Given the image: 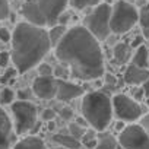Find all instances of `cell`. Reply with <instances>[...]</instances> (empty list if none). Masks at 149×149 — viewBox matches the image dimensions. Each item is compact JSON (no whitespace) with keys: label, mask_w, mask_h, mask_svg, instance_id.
<instances>
[{"label":"cell","mask_w":149,"mask_h":149,"mask_svg":"<svg viewBox=\"0 0 149 149\" xmlns=\"http://www.w3.org/2000/svg\"><path fill=\"white\" fill-rule=\"evenodd\" d=\"M56 57L72 72V76L81 81L98 79L104 74V56L100 41L86 26L67 29L63 40L54 47Z\"/></svg>","instance_id":"cell-1"},{"label":"cell","mask_w":149,"mask_h":149,"mask_svg":"<svg viewBox=\"0 0 149 149\" xmlns=\"http://www.w3.org/2000/svg\"><path fill=\"white\" fill-rule=\"evenodd\" d=\"M12 61L18 73H26L38 66L48 54L51 45L48 31L31 22H19L12 32Z\"/></svg>","instance_id":"cell-2"},{"label":"cell","mask_w":149,"mask_h":149,"mask_svg":"<svg viewBox=\"0 0 149 149\" xmlns=\"http://www.w3.org/2000/svg\"><path fill=\"white\" fill-rule=\"evenodd\" d=\"M81 111L84 118L88 121V124L97 130L104 132L114 116L113 110V98H110L102 91H92L84 95Z\"/></svg>","instance_id":"cell-3"},{"label":"cell","mask_w":149,"mask_h":149,"mask_svg":"<svg viewBox=\"0 0 149 149\" xmlns=\"http://www.w3.org/2000/svg\"><path fill=\"white\" fill-rule=\"evenodd\" d=\"M69 0H28L22 6V16L38 26H53L63 15Z\"/></svg>","instance_id":"cell-4"},{"label":"cell","mask_w":149,"mask_h":149,"mask_svg":"<svg viewBox=\"0 0 149 149\" xmlns=\"http://www.w3.org/2000/svg\"><path fill=\"white\" fill-rule=\"evenodd\" d=\"M111 12L113 8L110 6V3H98L95 6V9L86 15L85 18V26L88 28V31L98 40V41H104L108 38L111 31Z\"/></svg>","instance_id":"cell-5"},{"label":"cell","mask_w":149,"mask_h":149,"mask_svg":"<svg viewBox=\"0 0 149 149\" xmlns=\"http://www.w3.org/2000/svg\"><path fill=\"white\" fill-rule=\"evenodd\" d=\"M139 21V12L137 9L124 0H118L113 6L111 12V31L116 34H124L130 31Z\"/></svg>","instance_id":"cell-6"},{"label":"cell","mask_w":149,"mask_h":149,"mask_svg":"<svg viewBox=\"0 0 149 149\" xmlns=\"http://www.w3.org/2000/svg\"><path fill=\"white\" fill-rule=\"evenodd\" d=\"M12 114L15 120V132L16 134H24L31 132L37 126V107L31 101L18 100L12 102Z\"/></svg>","instance_id":"cell-7"},{"label":"cell","mask_w":149,"mask_h":149,"mask_svg":"<svg viewBox=\"0 0 149 149\" xmlns=\"http://www.w3.org/2000/svg\"><path fill=\"white\" fill-rule=\"evenodd\" d=\"M113 110H114V116L120 121H126V123H133L139 120L143 113L139 101L124 94H118L113 97Z\"/></svg>","instance_id":"cell-8"},{"label":"cell","mask_w":149,"mask_h":149,"mask_svg":"<svg viewBox=\"0 0 149 149\" xmlns=\"http://www.w3.org/2000/svg\"><path fill=\"white\" fill-rule=\"evenodd\" d=\"M118 145L123 149H149V134L142 124L132 123L120 132Z\"/></svg>","instance_id":"cell-9"},{"label":"cell","mask_w":149,"mask_h":149,"mask_svg":"<svg viewBox=\"0 0 149 149\" xmlns=\"http://www.w3.org/2000/svg\"><path fill=\"white\" fill-rule=\"evenodd\" d=\"M32 92L40 100H51L57 94V78L38 76L32 84Z\"/></svg>","instance_id":"cell-10"},{"label":"cell","mask_w":149,"mask_h":149,"mask_svg":"<svg viewBox=\"0 0 149 149\" xmlns=\"http://www.w3.org/2000/svg\"><path fill=\"white\" fill-rule=\"evenodd\" d=\"M84 94V88L73 82H67L61 78H57V100L58 101H72Z\"/></svg>","instance_id":"cell-11"},{"label":"cell","mask_w":149,"mask_h":149,"mask_svg":"<svg viewBox=\"0 0 149 149\" xmlns=\"http://www.w3.org/2000/svg\"><path fill=\"white\" fill-rule=\"evenodd\" d=\"M146 81H149V70H146V67H139L133 63L130 66H127V69L124 72V82L127 85L140 86Z\"/></svg>","instance_id":"cell-12"},{"label":"cell","mask_w":149,"mask_h":149,"mask_svg":"<svg viewBox=\"0 0 149 149\" xmlns=\"http://www.w3.org/2000/svg\"><path fill=\"white\" fill-rule=\"evenodd\" d=\"M12 130L13 126L8 113L3 108H0V149H10Z\"/></svg>","instance_id":"cell-13"},{"label":"cell","mask_w":149,"mask_h":149,"mask_svg":"<svg viewBox=\"0 0 149 149\" xmlns=\"http://www.w3.org/2000/svg\"><path fill=\"white\" fill-rule=\"evenodd\" d=\"M113 57L117 64H126L133 56H132V45H127L126 42H118L113 50Z\"/></svg>","instance_id":"cell-14"},{"label":"cell","mask_w":149,"mask_h":149,"mask_svg":"<svg viewBox=\"0 0 149 149\" xmlns=\"http://www.w3.org/2000/svg\"><path fill=\"white\" fill-rule=\"evenodd\" d=\"M53 142L63 146V148H67V149H78L81 146V140L76 139L74 136H72L70 133L66 134V133H57L53 136Z\"/></svg>","instance_id":"cell-15"},{"label":"cell","mask_w":149,"mask_h":149,"mask_svg":"<svg viewBox=\"0 0 149 149\" xmlns=\"http://www.w3.org/2000/svg\"><path fill=\"white\" fill-rule=\"evenodd\" d=\"M13 149H48L45 146V143L37 137V136H28V137H24L22 140H19Z\"/></svg>","instance_id":"cell-16"},{"label":"cell","mask_w":149,"mask_h":149,"mask_svg":"<svg viewBox=\"0 0 149 149\" xmlns=\"http://www.w3.org/2000/svg\"><path fill=\"white\" fill-rule=\"evenodd\" d=\"M66 32H67L66 25H63V24H60V25H53V26H51V29L48 31V37H50L51 45H53V47H56V45L63 40V37L66 35Z\"/></svg>","instance_id":"cell-17"},{"label":"cell","mask_w":149,"mask_h":149,"mask_svg":"<svg viewBox=\"0 0 149 149\" xmlns=\"http://www.w3.org/2000/svg\"><path fill=\"white\" fill-rule=\"evenodd\" d=\"M148 57H149V54H148V48H146L145 45H140V47H137L136 53L133 54V57H132V63L136 64V66H139V67H146V66H148V61H149Z\"/></svg>","instance_id":"cell-18"},{"label":"cell","mask_w":149,"mask_h":149,"mask_svg":"<svg viewBox=\"0 0 149 149\" xmlns=\"http://www.w3.org/2000/svg\"><path fill=\"white\" fill-rule=\"evenodd\" d=\"M118 143L116 140V137L110 133H101L98 137V145L97 149H117Z\"/></svg>","instance_id":"cell-19"},{"label":"cell","mask_w":149,"mask_h":149,"mask_svg":"<svg viewBox=\"0 0 149 149\" xmlns=\"http://www.w3.org/2000/svg\"><path fill=\"white\" fill-rule=\"evenodd\" d=\"M81 140H82V145H85V148H88V149H97L98 137H97V134L92 130H86Z\"/></svg>","instance_id":"cell-20"},{"label":"cell","mask_w":149,"mask_h":149,"mask_svg":"<svg viewBox=\"0 0 149 149\" xmlns=\"http://www.w3.org/2000/svg\"><path fill=\"white\" fill-rule=\"evenodd\" d=\"M15 101V91L12 88H3L0 91V102L2 104H12Z\"/></svg>","instance_id":"cell-21"},{"label":"cell","mask_w":149,"mask_h":149,"mask_svg":"<svg viewBox=\"0 0 149 149\" xmlns=\"http://www.w3.org/2000/svg\"><path fill=\"white\" fill-rule=\"evenodd\" d=\"M69 3L74 9H85L88 6H97L100 0H69Z\"/></svg>","instance_id":"cell-22"},{"label":"cell","mask_w":149,"mask_h":149,"mask_svg":"<svg viewBox=\"0 0 149 149\" xmlns=\"http://www.w3.org/2000/svg\"><path fill=\"white\" fill-rule=\"evenodd\" d=\"M85 127L84 126H81L79 123H72L70 126H69V133L72 134V136H74L76 139H82V136L85 134Z\"/></svg>","instance_id":"cell-23"},{"label":"cell","mask_w":149,"mask_h":149,"mask_svg":"<svg viewBox=\"0 0 149 149\" xmlns=\"http://www.w3.org/2000/svg\"><path fill=\"white\" fill-rule=\"evenodd\" d=\"M139 24L142 28H149V8H142L139 12Z\"/></svg>","instance_id":"cell-24"},{"label":"cell","mask_w":149,"mask_h":149,"mask_svg":"<svg viewBox=\"0 0 149 149\" xmlns=\"http://www.w3.org/2000/svg\"><path fill=\"white\" fill-rule=\"evenodd\" d=\"M10 15V8H9V0H0V21L8 19Z\"/></svg>","instance_id":"cell-25"},{"label":"cell","mask_w":149,"mask_h":149,"mask_svg":"<svg viewBox=\"0 0 149 149\" xmlns=\"http://www.w3.org/2000/svg\"><path fill=\"white\" fill-rule=\"evenodd\" d=\"M38 73H40V76H53L54 69L48 63H40L38 64Z\"/></svg>","instance_id":"cell-26"},{"label":"cell","mask_w":149,"mask_h":149,"mask_svg":"<svg viewBox=\"0 0 149 149\" xmlns=\"http://www.w3.org/2000/svg\"><path fill=\"white\" fill-rule=\"evenodd\" d=\"M16 73H18V69H6V73L2 76V82H12L13 84V78L16 76Z\"/></svg>","instance_id":"cell-27"},{"label":"cell","mask_w":149,"mask_h":149,"mask_svg":"<svg viewBox=\"0 0 149 149\" xmlns=\"http://www.w3.org/2000/svg\"><path fill=\"white\" fill-rule=\"evenodd\" d=\"M0 41H3V42H9L12 41V32L8 29V28H0Z\"/></svg>","instance_id":"cell-28"},{"label":"cell","mask_w":149,"mask_h":149,"mask_svg":"<svg viewBox=\"0 0 149 149\" xmlns=\"http://www.w3.org/2000/svg\"><path fill=\"white\" fill-rule=\"evenodd\" d=\"M10 58H12L10 53H8V51H2V53H0V67H8Z\"/></svg>","instance_id":"cell-29"},{"label":"cell","mask_w":149,"mask_h":149,"mask_svg":"<svg viewBox=\"0 0 149 149\" xmlns=\"http://www.w3.org/2000/svg\"><path fill=\"white\" fill-rule=\"evenodd\" d=\"M54 117H56V111H54V110L47 108V110L42 111V120H44V121H53Z\"/></svg>","instance_id":"cell-30"},{"label":"cell","mask_w":149,"mask_h":149,"mask_svg":"<svg viewBox=\"0 0 149 149\" xmlns=\"http://www.w3.org/2000/svg\"><path fill=\"white\" fill-rule=\"evenodd\" d=\"M143 97H146V95H145V91H143L142 85H140L139 88H134V89H133V98H134L136 101L143 100Z\"/></svg>","instance_id":"cell-31"},{"label":"cell","mask_w":149,"mask_h":149,"mask_svg":"<svg viewBox=\"0 0 149 149\" xmlns=\"http://www.w3.org/2000/svg\"><path fill=\"white\" fill-rule=\"evenodd\" d=\"M60 116H61V118H63V120H70V118L73 117V111H72V108L64 107V108H61Z\"/></svg>","instance_id":"cell-32"},{"label":"cell","mask_w":149,"mask_h":149,"mask_svg":"<svg viewBox=\"0 0 149 149\" xmlns=\"http://www.w3.org/2000/svg\"><path fill=\"white\" fill-rule=\"evenodd\" d=\"M18 98L19 100H24V101H29V97H31V91L29 89H21L18 91Z\"/></svg>","instance_id":"cell-33"},{"label":"cell","mask_w":149,"mask_h":149,"mask_svg":"<svg viewBox=\"0 0 149 149\" xmlns=\"http://www.w3.org/2000/svg\"><path fill=\"white\" fill-rule=\"evenodd\" d=\"M140 124L143 126V129H145V130L148 132V134H149V113H148L146 116H143V117H142Z\"/></svg>","instance_id":"cell-34"},{"label":"cell","mask_w":149,"mask_h":149,"mask_svg":"<svg viewBox=\"0 0 149 149\" xmlns=\"http://www.w3.org/2000/svg\"><path fill=\"white\" fill-rule=\"evenodd\" d=\"M142 42H143V38L142 37H136L134 40H133V42H132V47H140L142 45Z\"/></svg>","instance_id":"cell-35"},{"label":"cell","mask_w":149,"mask_h":149,"mask_svg":"<svg viewBox=\"0 0 149 149\" xmlns=\"http://www.w3.org/2000/svg\"><path fill=\"white\" fill-rule=\"evenodd\" d=\"M142 88H143V91H145V95L149 97V81H146L145 84H142Z\"/></svg>","instance_id":"cell-36"},{"label":"cell","mask_w":149,"mask_h":149,"mask_svg":"<svg viewBox=\"0 0 149 149\" xmlns=\"http://www.w3.org/2000/svg\"><path fill=\"white\" fill-rule=\"evenodd\" d=\"M142 34H143V38L149 40V28H142Z\"/></svg>","instance_id":"cell-37"},{"label":"cell","mask_w":149,"mask_h":149,"mask_svg":"<svg viewBox=\"0 0 149 149\" xmlns=\"http://www.w3.org/2000/svg\"><path fill=\"white\" fill-rule=\"evenodd\" d=\"M54 127H56L54 123H53V121H48V129H50V130H54Z\"/></svg>","instance_id":"cell-38"},{"label":"cell","mask_w":149,"mask_h":149,"mask_svg":"<svg viewBox=\"0 0 149 149\" xmlns=\"http://www.w3.org/2000/svg\"><path fill=\"white\" fill-rule=\"evenodd\" d=\"M104 2H105V3H111V2H113V0H104Z\"/></svg>","instance_id":"cell-39"},{"label":"cell","mask_w":149,"mask_h":149,"mask_svg":"<svg viewBox=\"0 0 149 149\" xmlns=\"http://www.w3.org/2000/svg\"><path fill=\"white\" fill-rule=\"evenodd\" d=\"M56 149H67V148H63V146H58V148H56Z\"/></svg>","instance_id":"cell-40"},{"label":"cell","mask_w":149,"mask_h":149,"mask_svg":"<svg viewBox=\"0 0 149 149\" xmlns=\"http://www.w3.org/2000/svg\"><path fill=\"white\" fill-rule=\"evenodd\" d=\"M0 82H2V76H0Z\"/></svg>","instance_id":"cell-41"}]
</instances>
